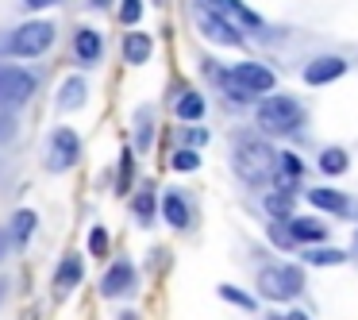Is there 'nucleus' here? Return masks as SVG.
<instances>
[{
    "instance_id": "1",
    "label": "nucleus",
    "mask_w": 358,
    "mask_h": 320,
    "mask_svg": "<svg viewBox=\"0 0 358 320\" xmlns=\"http://www.w3.org/2000/svg\"><path fill=\"white\" fill-rule=\"evenodd\" d=\"M58 27L50 20H24V24L8 27V50L16 62H39L55 50Z\"/></svg>"
},
{
    "instance_id": "2",
    "label": "nucleus",
    "mask_w": 358,
    "mask_h": 320,
    "mask_svg": "<svg viewBox=\"0 0 358 320\" xmlns=\"http://www.w3.org/2000/svg\"><path fill=\"white\" fill-rule=\"evenodd\" d=\"M35 93H39V74L4 58V62H0V109H16L20 112Z\"/></svg>"
},
{
    "instance_id": "3",
    "label": "nucleus",
    "mask_w": 358,
    "mask_h": 320,
    "mask_svg": "<svg viewBox=\"0 0 358 320\" xmlns=\"http://www.w3.org/2000/svg\"><path fill=\"white\" fill-rule=\"evenodd\" d=\"M273 162H278V155H273L270 143H262V139H239V147H235V174H239L247 186H262V181L270 178Z\"/></svg>"
},
{
    "instance_id": "4",
    "label": "nucleus",
    "mask_w": 358,
    "mask_h": 320,
    "mask_svg": "<svg viewBox=\"0 0 358 320\" xmlns=\"http://www.w3.org/2000/svg\"><path fill=\"white\" fill-rule=\"evenodd\" d=\"M78 162H81V135L73 132V127L58 124L55 132L47 135V155H43V166H47V174H70Z\"/></svg>"
},
{
    "instance_id": "5",
    "label": "nucleus",
    "mask_w": 358,
    "mask_h": 320,
    "mask_svg": "<svg viewBox=\"0 0 358 320\" xmlns=\"http://www.w3.org/2000/svg\"><path fill=\"white\" fill-rule=\"evenodd\" d=\"M278 85V78H273L270 66L262 62H239L231 66V74H227L224 89L231 97H255V93H270V89Z\"/></svg>"
},
{
    "instance_id": "6",
    "label": "nucleus",
    "mask_w": 358,
    "mask_h": 320,
    "mask_svg": "<svg viewBox=\"0 0 358 320\" xmlns=\"http://www.w3.org/2000/svg\"><path fill=\"white\" fill-rule=\"evenodd\" d=\"M255 116H258V127H262V132L285 135V132H293V127L304 120V112H301V104H296L293 97H270V101L258 104Z\"/></svg>"
},
{
    "instance_id": "7",
    "label": "nucleus",
    "mask_w": 358,
    "mask_h": 320,
    "mask_svg": "<svg viewBox=\"0 0 358 320\" xmlns=\"http://www.w3.org/2000/svg\"><path fill=\"white\" fill-rule=\"evenodd\" d=\"M304 286V270L301 266H266L262 274H258V289H262V297H270V301H289V297H296Z\"/></svg>"
},
{
    "instance_id": "8",
    "label": "nucleus",
    "mask_w": 358,
    "mask_h": 320,
    "mask_svg": "<svg viewBox=\"0 0 358 320\" xmlns=\"http://www.w3.org/2000/svg\"><path fill=\"white\" fill-rule=\"evenodd\" d=\"M70 58L81 66V70H96L104 62V35L96 27L81 24L73 27V39H70Z\"/></svg>"
},
{
    "instance_id": "9",
    "label": "nucleus",
    "mask_w": 358,
    "mask_h": 320,
    "mask_svg": "<svg viewBox=\"0 0 358 320\" xmlns=\"http://www.w3.org/2000/svg\"><path fill=\"white\" fill-rule=\"evenodd\" d=\"M196 32H201L204 39L220 43V47H243V32H239V27H235L227 16H220V12L204 8V4H201V12H196Z\"/></svg>"
},
{
    "instance_id": "10",
    "label": "nucleus",
    "mask_w": 358,
    "mask_h": 320,
    "mask_svg": "<svg viewBox=\"0 0 358 320\" xmlns=\"http://www.w3.org/2000/svg\"><path fill=\"white\" fill-rule=\"evenodd\" d=\"M89 104V78L85 74H66L55 85V112H81Z\"/></svg>"
},
{
    "instance_id": "11",
    "label": "nucleus",
    "mask_w": 358,
    "mask_h": 320,
    "mask_svg": "<svg viewBox=\"0 0 358 320\" xmlns=\"http://www.w3.org/2000/svg\"><path fill=\"white\" fill-rule=\"evenodd\" d=\"M131 289H135V266L127 263V258H116L101 278V297L104 301H120V297H127Z\"/></svg>"
},
{
    "instance_id": "12",
    "label": "nucleus",
    "mask_w": 358,
    "mask_h": 320,
    "mask_svg": "<svg viewBox=\"0 0 358 320\" xmlns=\"http://www.w3.org/2000/svg\"><path fill=\"white\" fill-rule=\"evenodd\" d=\"M81 278H85V258L78 255V251H66L62 258H58V270H55V293H73V289L81 286Z\"/></svg>"
},
{
    "instance_id": "13",
    "label": "nucleus",
    "mask_w": 358,
    "mask_h": 320,
    "mask_svg": "<svg viewBox=\"0 0 358 320\" xmlns=\"http://www.w3.org/2000/svg\"><path fill=\"white\" fill-rule=\"evenodd\" d=\"M8 232H12V243H16V251H27L31 247V239L39 235V212L35 209H16L8 220Z\"/></svg>"
},
{
    "instance_id": "14",
    "label": "nucleus",
    "mask_w": 358,
    "mask_h": 320,
    "mask_svg": "<svg viewBox=\"0 0 358 320\" xmlns=\"http://www.w3.org/2000/svg\"><path fill=\"white\" fill-rule=\"evenodd\" d=\"M162 220L173 228V232H185V228L193 224V209H189L185 193H178V189L162 193Z\"/></svg>"
},
{
    "instance_id": "15",
    "label": "nucleus",
    "mask_w": 358,
    "mask_h": 320,
    "mask_svg": "<svg viewBox=\"0 0 358 320\" xmlns=\"http://www.w3.org/2000/svg\"><path fill=\"white\" fill-rule=\"evenodd\" d=\"M204 8L220 12V16H227L231 24H243V27H262V16L258 12H250L243 0H201Z\"/></svg>"
},
{
    "instance_id": "16",
    "label": "nucleus",
    "mask_w": 358,
    "mask_h": 320,
    "mask_svg": "<svg viewBox=\"0 0 358 320\" xmlns=\"http://www.w3.org/2000/svg\"><path fill=\"white\" fill-rule=\"evenodd\" d=\"M120 55H124L127 66H147L150 55H155V39H150L147 32H127V35H124V47H120Z\"/></svg>"
},
{
    "instance_id": "17",
    "label": "nucleus",
    "mask_w": 358,
    "mask_h": 320,
    "mask_svg": "<svg viewBox=\"0 0 358 320\" xmlns=\"http://www.w3.org/2000/svg\"><path fill=\"white\" fill-rule=\"evenodd\" d=\"M343 74H347V62H343V58H316V62L304 66V81H308V85H331Z\"/></svg>"
},
{
    "instance_id": "18",
    "label": "nucleus",
    "mask_w": 358,
    "mask_h": 320,
    "mask_svg": "<svg viewBox=\"0 0 358 320\" xmlns=\"http://www.w3.org/2000/svg\"><path fill=\"white\" fill-rule=\"evenodd\" d=\"M204 112H208V104H204L201 89H185V93H178V101H173V116H178L181 124H201Z\"/></svg>"
},
{
    "instance_id": "19",
    "label": "nucleus",
    "mask_w": 358,
    "mask_h": 320,
    "mask_svg": "<svg viewBox=\"0 0 358 320\" xmlns=\"http://www.w3.org/2000/svg\"><path fill=\"white\" fill-rule=\"evenodd\" d=\"M158 212H162V197H158L150 186H143L139 193L131 197V216L139 220L143 228H150V224H155V216H158Z\"/></svg>"
},
{
    "instance_id": "20",
    "label": "nucleus",
    "mask_w": 358,
    "mask_h": 320,
    "mask_svg": "<svg viewBox=\"0 0 358 320\" xmlns=\"http://www.w3.org/2000/svg\"><path fill=\"white\" fill-rule=\"evenodd\" d=\"M289 232L301 243H324L327 239V228L316 216H289Z\"/></svg>"
},
{
    "instance_id": "21",
    "label": "nucleus",
    "mask_w": 358,
    "mask_h": 320,
    "mask_svg": "<svg viewBox=\"0 0 358 320\" xmlns=\"http://www.w3.org/2000/svg\"><path fill=\"white\" fill-rule=\"evenodd\" d=\"M301 174H304V162L293 155V151L278 155V174H273V178H278V189H289V193H293L296 181H301Z\"/></svg>"
},
{
    "instance_id": "22",
    "label": "nucleus",
    "mask_w": 358,
    "mask_h": 320,
    "mask_svg": "<svg viewBox=\"0 0 358 320\" xmlns=\"http://www.w3.org/2000/svg\"><path fill=\"white\" fill-rule=\"evenodd\" d=\"M150 147H155V112L139 109V112H135V151L147 155Z\"/></svg>"
},
{
    "instance_id": "23",
    "label": "nucleus",
    "mask_w": 358,
    "mask_h": 320,
    "mask_svg": "<svg viewBox=\"0 0 358 320\" xmlns=\"http://www.w3.org/2000/svg\"><path fill=\"white\" fill-rule=\"evenodd\" d=\"M131 186H135V151L131 147H124L120 151V166H116V197H124V193H131Z\"/></svg>"
},
{
    "instance_id": "24",
    "label": "nucleus",
    "mask_w": 358,
    "mask_h": 320,
    "mask_svg": "<svg viewBox=\"0 0 358 320\" xmlns=\"http://www.w3.org/2000/svg\"><path fill=\"white\" fill-rule=\"evenodd\" d=\"M308 201L316 204V209H324V212H347V197L343 193H335V189H312L308 193Z\"/></svg>"
},
{
    "instance_id": "25",
    "label": "nucleus",
    "mask_w": 358,
    "mask_h": 320,
    "mask_svg": "<svg viewBox=\"0 0 358 320\" xmlns=\"http://www.w3.org/2000/svg\"><path fill=\"white\" fill-rule=\"evenodd\" d=\"M347 151L343 147H327L324 155H320V174H327V178H335V174H347Z\"/></svg>"
},
{
    "instance_id": "26",
    "label": "nucleus",
    "mask_w": 358,
    "mask_h": 320,
    "mask_svg": "<svg viewBox=\"0 0 358 320\" xmlns=\"http://www.w3.org/2000/svg\"><path fill=\"white\" fill-rule=\"evenodd\" d=\"M266 212H270L273 220H289V212H293V193H289V189H273V193L266 197Z\"/></svg>"
},
{
    "instance_id": "27",
    "label": "nucleus",
    "mask_w": 358,
    "mask_h": 320,
    "mask_svg": "<svg viewBox=\"0 0 358 320\" xmlns=\"http://www.w3.org/2000/svg\"><path fill=\"white\" fill-rule=\"evenodd\" d=\"M170 166H173L178 174H193V170H201V151H196V147H178V151L170 155Z\"/></svg>"
},
{
    "instance_id": "28",
    "label": "nucleus",
    "mask_w": 358,
    "mask_h": 320,
    "mask_svg": "<svg viewBox=\"0 0 358 320\" xmlns=\"http://www.w3.org/2000/svg\"><path fill=\"white\" fill-rule=\"evenodd\" d=\"M108 228H101V224H93L89 228V235H85V251L93 258H108Z\"/></svg>"
},
{
    "instance_id": "29",
    "label": "nucleus",
    "mask_w": 358,
    "mask_h": 320,
    "mask_svg": "<svg viewBox=\"0 0 358 320\" xmlns=\"http://www.w3.org/2000/svg\"><path fill=\"white\" fill-rule=\"evenodd\" d=\"M20 135V116L16 109H0V147H12Z\"/></svg>"
},
{
    "instance_id": "30",
    "label": "nucleus",
    "mask_w": 358,
    "mask_h": 320,
    "mask_svg": "<svg viewBox=\"0 0 358 320\" xmlns=\"http://www.w3.org/2000/svg\"><path fill=\"white\" fill-rule=\"evenodd\" d=\"M216 293H220V297H224V301H231V305H239V309H243V312H255V309H258V301H255V297H250V293H243V289H239V286H220V289H216Z\"/></svg>"
},
{
    "instance_id": "31",
    "label": "nucleus",
    "mask_w": 358,
    "mask_h": 320,
    "mask_svg": "<svg viewBox=\"0 0 358 320\" xmlns=\"http://www.w3.org/2000/svg\"><path fill=\"white\" fill-rule=\"evenodd\" d=\"M143 20V0H120V24L135 27Z\"/></svg>"
},
{
    "instance_id": "32",
    "label": "nucleus",
    "mask_w": 358,
    "mask_h": 320,
    "mask_svg": "<svg viewBox=\"0 0 358 320\" xmlns=\"http://www.w3.org/2000/svg\"><path fill=\"white\" fill-rule=\"evenodd\" d=\"M343 251H331V247H316V251H308V263L312 266H339L343 263Z\"/></svg>"
},
{
    "instance_id": "33",
    "label": "nucleus",
    "mask_w": 358,
    "mask_h": 320,
    "mask_svg": "<svg viewBox=\"0 0 358 320\" xmlns=\"http://www.w3.org/2000/svg\"><path fill=\"white\" fill-rule=\"evenodd\" d=\"M270 243H273V247H281V251H289L296 239H293V232H289V224L273 220V224H270Z\"/></svg>"
},
{
    "instance_id": "34",
    "label": "nucleus",
    "mask_w": 358,
    "mask_h": 320,
    "mask_svg": "<svg viewBox=\"0 0 358 320\" xmlns=\"http://www.w3.org/2000/svg\"><path fill=\"white\" fill-rule=\"evenodd\" d=\"M204 143H208V132H204V127H196V124H189L185 132H181V147H196L201 151Z\"/></svg>"
},
{
    "instance_id": "35",
    "label": "nucleus",
    "mask_w": 358,
    "mask_h": 320,
    "mask_svg": "<svg viewBox=\"0 0 358 320\" xmlns=\"http://www.w3.org/2000/svg\"><path fill=\"white\" fill-rule=\"evenodd\" d=\"M16 251V243H12V232H8V224L0 228V266L8 263V255Z\"/></svg>"
},
{
    "instance_id": "36",
    "label": "nucleus",
    "mask_w": 358,
    "mask_h": 320,
    "mask_svg": "<svg viewBox=\"0 0 358 320\" xmlns=\"http://www.w3.org/2000/svg\"><path fill=\"white\" fill-rule=\"evenodd\" d=\"M20 4H24L27 12H47V8H58L62 0H20Z\"/></svg>"
},
{
    "instance_id": "37",
    "label": "nucleus",
    "mask_w": 358,
    "mask_h": 320,
    "mask_svg": "<svg viewBox=\"0 0 358 320\" xmlns=\"http://www.w3.org/2000/svg\"><path fill=\"white\" fill-rule=\"evenodd\" d=\"M8 293H12V274H0V309H4Z\"/></svg>"
},
{
    "instance_id": "38",
    "label": "nucleus",
    "mask_w": 358,
    "mask_h": 320,
    "mask_svg": "<svg viewBox=\"0 0 358 320\" xmlns=\"http://www.w3.org/2000/svg\"><path fill=\"white\" fill-rule=\"evenodd\" d=\"M4 58H12V50H8V27H0V62Z\"/></svg>"
},
{
    "instance_id": "39",
    "label": "nucleus",
    "mask_w": 358,
    "mask_h": 320,
    "mask_svg": "<svg viewBox=\"0 0 358 320\" xmlns=\"http://www.w3.org/2000/svg\"><path fill=\"white\" fill-rule=\"evenodd\" d=\"M112 4H116V0H89V8H93V12H108Z\"/></svg>"
},
{
    "instance_id": "40",
    "label": "nucleus",
    "mask_w": 358,
    "mask_h": 320,
    "mask_svg": "<svg viewBox=\"0 0 358 320\" xmlns=\"http://www.w3.org/2000/svg\"><path fill=\"white\" fill-rule=\"evenodd\" d=\"M116 320H139V316H135L131 309H120V316H116Z\"/></svg>"
},
{
    "instance_id": "41",
    "label": "nucleus",
    "mask_w": 358,
    "mask_h": 320,
    "mask_svg": "<svg viewBox=\"0 0 358 320\" xmlns=\"http://www.w3.org/2000/svg\"><path fill=\"white\" fill-rule=\"evenodd\" d=\"M285 320H308V316H304V312H289Z\"/></svg>"
},
{
    "instance_id": "42",
    "label": "nucleus",
    "mask_w": 358,
    "mask_h": 320,
    "mask_svg": "<svg viewBox=\"0 0 358 320\" xmlns=\"http://www.w3.org/2000/svg\"><path fill=\"white\" fill-rule=\"evenodd\" d=\"M155 4H162V0H155Z\"/></svg>"
}]
</instances>
